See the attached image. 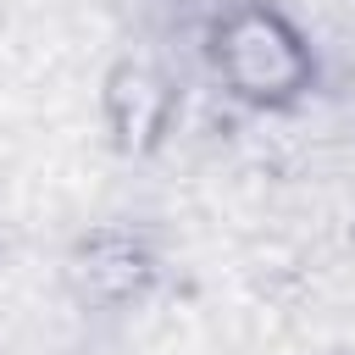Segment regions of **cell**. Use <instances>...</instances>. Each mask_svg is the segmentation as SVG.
<instances>
[{
  "instance_id": "7a4b0ae2",
  "label": "cell",
  "mask_w": 355,
  "mask_h": 355,
  "mask_svg": "<svg viewBox=\"0 0 355 355\" xmlns=\"http://www.w3.org/2000/svg\"><path fill=\"white\" fill-rule=\"evenodd\" d=\"M166 283V244L150 222H89L61 250V288L83 316H128Z\"/></svg>"
},
{
  "instance_id": "3957f363",
  "label": "cell",
  "mask_w": 355,
  "mask_h": 355,
  "mask_svg": "<svg viewBox=\"0 0 355 355\" xmlns=\"http://www.w3.org/2000/svg\"><path fill=\"white\" fill-rule=\"evenodd\" d=\"M183 116V83L166 61L122 50L105 61L100 72V128L105 144L122 161H150L166 150V139L178 133Z\"/></svg>"
},
{
  "instance_id": "6da1fadb",
  "label": "cell",
  "mask_w": 355,
  "mask_h": 355,
  "mask_svg": "<svg viewBox=\"0 0 355 355\" xmlns=\"http://www.w3.org/2000/svg\"><path fill=\"white\" fill-rule=\"evenodd\" d=\"M200 61L233 105L261 116L300 111L322 89V55L277 0H211Z\"/></svg>"
}]
</instances>
